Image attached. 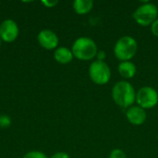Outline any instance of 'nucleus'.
Here are the masks:
<instances>
[{"instance_id": "nucleus-1", "label": "nucleus", "mask_w": 158, "mask_h": 158, "mask_svg": "<svg viewBox=\"0 0 158 158\" xmlns=\"http://www.w3.org/2000/svg\"><path fill=\"white\" fill-rule=\"evenodd\" d=\"M114 102L123 109H128L136 102V92L131 83L126 81H118L112 89Z\"/></svg>"}, {"instance_id": "nucleus-2", "label": "nucleus", "mask_w": 158, "mask_h": 158, "mask_svg": "<svg viewBox=\"0 0 158 158\" xmlns=\"http://www.w3.org/2000/svg\"><path fill=\"white\" fill-rule=\"evenodd\" d=\"M74 57L82 61H89L97 55L98 48L95 42L89 37H80L72 44L71 48Z\"/></svg>"}, {"instance_id": "nucleus-3", "label": "nucleus", "mask_w": 158, "mask_h": 158, "mask_svg": "<svg viewBox=\"0 0 158 158\" xmlns=\"http://www.w3.org/2000/svg\"><path fill=\"white\" fill-rule=\"evenodd\" d=\"M138 50V44L137 41L130 36V35H125L120 37L115 46H114V54L115 56L122 61H131L132 57L136 55Z\"/></svg>"}, {"instance_id": "nucleus-4", "label": "nucleus", "mask_w": 158, "mask_h": 158, "mask_svg": "<svg viewBox=\"0 0 158 158\" xmlns=\"http://www.w3.org/2000/svg\"><path fill=\"white\" fill-rule=\"evenodd\" d=\"M158 7L154 3L146 2L139 6L133 12L132 17L134 20L141 26H151L157 19Z\"/></svg>"}, {"instance_id": "nucleus-5", "label": "nucleus", "mask_w": 158, "mask_h": 158, "mask_svg": "<svg viewBox=\"0 0 158 158\" xmlns=\"http://www.w3.org/2000/svg\"><path fill=\"white\" fill-rule=\"evenodd\" d=\"M89 77L97 85H105L111 79V70L105 61L95 60L89 67Z\"/></svg>"}, {"instance_id": "nucleus-6", "label": "nucleus", "mask_w": 158, "mask_h": 158, "mask_svg": "<svg viewBox=\"0 0 158 158\" xmlns=\"http://www.w3.org/2000/svg\"><path fill=\"white\" fill-rule=\"evenodd\" d=\"M136 103L145 109L154 108L158 104L157 91L151 86H143L136 93Z\"/></svg>"}, {"instance_id": "nucleus-7", "label": "nucleus", "mask_w": 158, "mask_h": 158, "mask_svg": "<svg viewBox=\"0 0 158 158\" xmlns=\"http://www.w3.org/2000/svg\"><path fill=\"white\" fill-rule=\"evenodd\" d=\"M19 36V27L17 23L10 19H5L0 24V38L6 43L14 42Z\"/></svg>"}, {"instance_id": "nucleus-8", "label": "nucleus", "mask_w": 158, "mask_h": 158, "mask_svg": "<svg viewBox=\"0 0 158 158\" xmlns=\"http://www.w3.org/2000/svg\"><path fill=\"white\" fill-rule=\"evenodd\" d=\"M37 40L39 44L46 50H52L56 48L59 42L57 35L54 31L48 29L42 30L38 33Z\"/></svg>"}, {"instance_id": "nucleus-9", "label": "nucleus", "mask_w": 158, "mask_h": 158, "mask_svg": "<svg viewBox=\"0 0 158 158\" xmlns=\"http://www.w3.org/2000/svg\"><path fill=\"white\" fill-rule=\"evenodd\" d=\"M126 118L131 124L134 126H140L145 122L147 115L145 110L141 106H132L126 110Z\"/></svg>"}, {"instance_id": "nucleus-10", "label": "nucleus", "mask_w": 158, "mask_h": 158, "mask_svg": "<svg viewBox=\"0 0 158 158\" xmlns=\"http://www.w3.org/2000/svg\"><path fill=\"white\" fill-rule=\"evenodd\" d=\"M119 75L124 79H131L137 72L136 65L131 61H122L118 68Z\"/></svg>"}, {"instance_id": "nucleus-11", "label": "nucleus", "mask_w": 158, "mask_h": 158, "mask_svg": "<svg viewBox=\"0 0 158 158\" xmlns=\"http://www.w3.org/2000/svg\"><path fill=\"white\" fill-rule=\"evenodd\" d=\"M73 57L74 56L72 54V51L64 46L56 48L54 53L55 60L60 64H68L72 61Z\"/></svg>"}, {"instance_id": "nucleus-12", "label": "nucleus", "mask_w": 158, "mask_h": 158, "mask_svg": "<svg viewBox=\"0 0 158 158\" xmlns=\"http://www.w3.org/2000/svg\"><path fill=\"white\" fill-rule=\"evenodd\" d=\"M94 7L93 0H75L73 2V9L79 15L89 13Z\"/></svg>"}, {"instance_id": "nucleus-13", "label": "nucleus", "mask_w": 158, "mask_h": 158, "mask_svg": "<svg viewBox=\"0 0 158 158\" xmlns=\"http://www.w3.org/2000/svg\"><path fill=\"white\" fill-rule=\"evenodd\" d=\"M22 158H47L46 155L39 151H31L27 153Z\"/></svg>"}, {"instance_id": "nucleus-14", "label": "nucleus", "mask_w": 158, "mask_h": 158, "mask_svg": "<svg viewBox=\"0 0 158 158\" xmlns=\"http://www.w3.org/2000/svg\"><path fill=\"white\" fill-rule=\"evenodd\" d=\"M109 158H127V156L121 149H114L110 152Z\"/></svg>"}, {"instance_id": "nucleus-15", "label": "nucleus", "mask_w": 158, "mask_h": 158, "mask_svg": "<svg viewBox=\"0 0 158 158\" xmlns=\"http://www.w3.org/2000/svg\"><path fill=\"white\" fill-rule=\"evenodd\" d=\"M11 125V119L6 115L0 116V127L1 128H8Z\"/></svg>"}, {"instance_id": "nucleus-16", "label": "nucleus", "mask_w": 158, "mask_h": 158, "mask_svg": "<svg viewBox=\"0 0 158 158\" xmlns=\"http://www.w3.org/2000/svg\"><path fill=\"white\" fill-rule=\"evenodd\" d=\"M151 31H152V33L156 37H158V18L152 23V25H151Z\"/></svg>"}, {"instance_id": "nucleus-17", "label": "nucleus", "mask_w": 158, "mask_h": 158, "mask_svg": "<svg viewBox=\"0 0 158 158\" xmlns=\"http://www.w3.org/2000/svg\"><path fill=\"white\" fill-rule=\"evenodd\" d=\"M51 158H70L69 154L65 153V152H57L56 154H54Z\"/></svg>"}, {"instance_id": "nucleus-18", "label": "nucleus", "mask_w": 158, "mask_h": 158, "mask_svg": "<svg viewBox=\"0 0 158 158\" xmlns=\"http://www.w3.org/2000/svg\"><path fill=\"white\" fill-rule=\"evenodd\" d=\"M96 57H97V60H99V61H104L105 58L106 57V55L105 51L101 50V51H98V52H97Z\"/></svg>"}, {"instance_id": "nucleus-19", "label": "nucleus", "mask_w": 158, "mask_h": 158, "mask_svg": "<svg viewBox=\"0 0 158 158\" xmlns=\"http://www.w3.org/2000/svg\"><path fill=\"white\" fill-rule=\"evenodd\" d=\"M57 3H58V1H42V4L44 5L46 7H53Z\"/></svg>"}, {"instance_id": "nucleus-20", "label": "nucleus", "mask_w": 158, "mask_h": 158, "mask_svg": "<svg viewBox=\"0 0 158 158\" xmlns=\"http://www.w3.org/2000/svg\"><path fill=\"white\" fill-rule=\"evenodd\" d=\"M0 45H1V38H0Z\"/></svg>"}]
</instances>
